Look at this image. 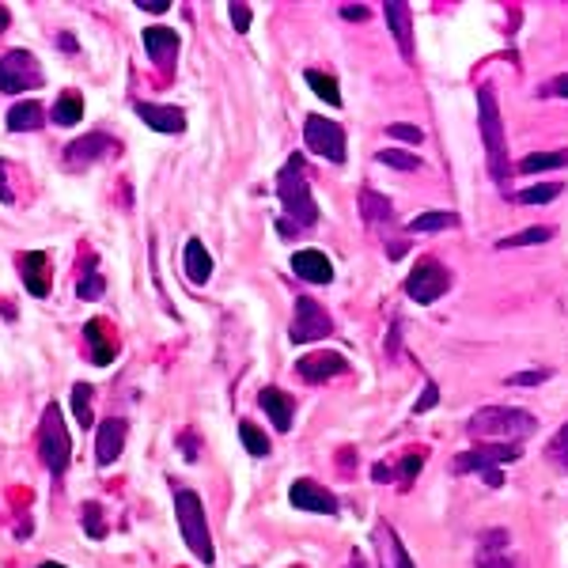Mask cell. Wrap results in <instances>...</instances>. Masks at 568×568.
<instances>
[{"instance_id":"36","label":"cell","mask_w":568,"mask_h":568,"mask_svg":"<svg viewBox=\"0 0 568 568\" xmlns=\"http://www.w3.org/2000/svg\"><path fill=\"white\" fill-rule=\"evenodd\" d=\"M387 133H390L394 140H405V145H421V140H424V133L417 129V125H409V121H394V125H387Z\"/></svg>"},{"instance_id":"42","label":"cell","mask_w":568,"mask_h":568,"mask_svg":"<svg viewBox=\"0 0 568 568\" xmlns=\"http://www.w3.org/2000/svg\"><path fill=\"white\" fill-rule=\"evenodd\" d=\"M542 95H557V99H568V72L554 76L549 84H542Z\"/></svg>"},{"instance_id":"37","label":"cell","mask_w":568,"mask_h":568,"mask_svg":"<svg viewBox=\"0 0 568 568\" xmlns=\"http://www.w3.org/2000/svg\"><path fill=\"white\" fill-rule=\"evenodd\" d=\"M549 459H554L557 466H568V424L549 439Z\"/></svg>"},{"instance_id":"10","label":"cell","mask_w":568,"mask_h":568,"mask_svg":"<svg viewBox=\"0 0 568 568\" xmlns=\"http://www.w3.org/2000/svg\"><path fill=\"white\" fill-rule=\"evenodd\" d=\"M334 334V319L314 304V299H296V319H292V341L307 345V341H322Z\"/></svg>"},{"instance_id":"18","label":"cell","mask_w":568,"mask_h":568,"mask_svg":"<svg viewBox=\"0 0 568 568\" xmlns=\"http://www.w3.org/2000/svg\"><path fill=\"white\" fill-rule=\"evenodd\" d=\"M258 405L265 409V417L273 421V429H277V432H288V429H292L296 402H292L284 390H277V387H265V390L258 394Z\"/></svg>"},{"instance_id":"9","label":"cell","mask_w":568,"mask_h":568,"mask_svg":"<svg viewBox=\"0 0 568 568\" xmlns=\"http://www.w3.org/2000/svg\"><path fill=\"white\" fill-rule=\"evenodd\" d=\"M304 140L314 155H322L330 163H345V129L334 125L330 118H319V114H307L304 121Z\"/></svg>"},{"instance_id":"8","label":"cell","mask_w":568,"mask_h":568,"mask_svg":"<svg viewBox=\"0 0 568 568\" xmlns=\"http://www.w3.org/2000/svg\"><path fill=\"white\" fill-rule=\"evenodd\" d=\"M447 288H451V273L439 262H432V258L417 262L413 273L405 277V296L417 299V304H436V299L444 296Z\"/></svg>"},{"instance_id":"6","label":"cell","mask_w":568,"mask_h":568,"mask_svg":"<svg viewBox=\"0 0 568 568\" xmlns=\"http://www.w3.org/2000/svg\"><path fill=\"white\" fill-rule=\"evenodd\" d=\"M515 459H519V444H485L478 451L459 455V459H455V473H481L489 485L500 489L504 485L500 466L504 463H515Z\"/></svg>"},{"instance_id":"17","label":"cell","mask_w":568,"mask_h":568,"mask_svg":"<svg viewBox=\"0 0 568 568\" xmlns=\"http://www.w3.org/2000/svg\"><path fill=\"white\" fill-rule=\"evenodd\" d=\"M372 542H375V549H379V564H383V568H417L413 561H409L402 539H398V534H394L387 523H379V527H375Z\"/></svg>"},{"instance_id":"5","label":"cell","mask_w":568,"mask_h":568,"mask_svg":"<svg viewBox=\"0 0 568 568\" xmlns=\"http://www.w3.org/2000/svg\"><path fill=\"white\" fill-rule=\"evenodd\" d=\"M38 451H42V463L46 470L61 478L69 466V455H72V439H69V424L61 417V405H46L42 413V429H38Z\"/></svg>"},{"instance_id":"22","label":"cell","mask_w":568,"mask_h":568,"mask_svg":"<svg viewBox=\"0 0 568 568\" xmlns=\"http://www.w3.org/2000/svg\"><path fill=\"white\" fill-rule=\"evenodd\" d=\"M42 125V106L35 99H27V103H15L8 110V129L12 133H27V129H38Z\"/></svg>"},{"instance_id":"45","label":"cell","mask_w":568,"mask_h":568,"mask_svg":"<svg viewBox=\"0 0 568 568\" xmlns=\"http://www.w3.org/2000/svg\"><path fill=\"white\" fill-rule=\"evenodd\" d=\"M387 258H394V262L405 258V243H390V246H387Z\"/></svg>"},{"instance_id":"35","label":"cell","mask_w":568,"mask_h":568,"mask_svg":"<svg viewBox=\"0 0 568 568\" xmlns=\"http://www.w3.org/2000/svg\"><path fill=\"white\" fill-rule=\"evenodd\" d=\"M546 379H549V368H530V372L508 375L504 383H508V387H539V383H546Z\"/></svg>"},{"instance_id":"4","label":"cell","mask_w":568,"mask_h":568,"mask_svg":"<svg viewBox=\"0 0 568 568\" xmlns=\"http://www.w3.org/2000/svg\"><path fill=\"white\" fill-rule=\"evenodd\" d=\"M478 125H481L489 167H493L497 179H504L512 171V163H508V137H504V121H500V106H497L493 88H481L478 91Z\"/></svg>"},{"instance_id":"14","label":"cell","mask_w":568,"mask_h":568,"mask_svg":"<svg viewBox=\"0 0 568 568\" xmlns=\"http://www.w3.org/2000/svg\"><path fill=\"white\" fill-rule=\"evenodd\" d=\"M383 15H387L390 35L398 38L402 57L413 61V12H409V4H402V0H390V4H383Z\"/></svg>"},{"instance_id":"24","label":"cell","mask_w":568,"mask_h":568,"mask_svg":"<svg viewBox=\"0 0 568 568\" xmlns=\"http://www.w3.org/2000/svg\"><path fill=\"white\" fill-rule=\"evenodd\" d=\"M84 118V99L80 91H65L61 99L54 103V125H80Z\"/></svg>"},{"instance_id":"44","label":"cell","mask_w":568,"mask_h":568,"mask_svg":"<svg viewBox=\"0 0 568 568\" xmlns=\"http://www.w3.org/2000/svg\"><path fill=\"white\" fill-rule=\"evenodd\" d=\"M137 8H145V12H152V15H163V12L171 8V0H137Z\"/></svg>"},{"instance_id":"47","label":"cell","mask_w":568,"mask_h":568,"mask_svg":"<svg viewBox=\"0 0 568 568\" xmlns=\"http://www.w3.org/2000/svg\"><path fill=\"white\" fill-rule=\"evenodd\" d=\"M38 568H65V564H54V561H46V564H38Z\"/></svg>"},{"instance_id":"27","label":"cell","mask_w":568,"mask_h":568,"mask_svg":"<svg viewBox=\"0 0 568 568\" xmlns=\"http://www.w3.org/2000/svg\"><path fill=\"white\" fill-rule=\"evenodd\" d=\"M360 216L368 220V224H383V220L390 216V201L383 194H375V189H360Z\"/></svg>"},{"instance_id":"3","label":"cell","mask_w":568,"mask_h":568,"mask_svg":"<svg viewBox=\"0 0 568 568\" xmlns=\"http://www.w3.org/2000/svg\"><path fill=\"white\" fill-rule=\"evenodd\" d=\"M175 515H179V530L186 546L194 549V557L201 564H213L216 561V549H213V534H209V519H205V504L194 489H175Z\"/></svg>"},{"instance_id":"23","label":"cell","mask_w":568,"mask_h":568,"mask_svg":"<svg viewBox=\"0 0 568 568\" xmlns=\"http://www.w3.org/2000/svg\"><path fill=\"white\" fill-rule=\"evenodd\" d=\"M84 338H88V345H91V360L99 368H106L110 360H114V345L106 341V326L103 322H88L84 326Z\"/></svg>"},{"instance_id":"7","label":"cell","mask_w":568,"mask_h":568,"mask_svg":"<svg viewBox=\"0 0 568 568\" xmlns=\"http://www.w3.org/2000/svg\"><path fill=\"white\" fill-rule=\"evenodd\" d=\"M42 65L35 54L27 50H12L0 57V91L4 95H20V91H30V88H42Z\"/></svg>"},{"instance_id":"15","label":"cell","mask_w":568,"mask_h":568,"mask_svg":"<svg viewBox=\"0 0 568 568\" xmlns=\"http://www.w3.org/2000/svg\"><path fill=\"white\" fill-rule=\"evenodd\" d=\"M20 273H23V288L30 296H50V258L42 250H27L20 255Z\"/></svg>"},{"instance_id":"16","label":"cell","mask_w":568,"mask_h":568,"mask_svg":"<svg viewBox=\"0 0 568 568\" xmlns=\"http://www.w3.org/2000/svg\"><path fill=\"white\" fill-rule=\"evenodd\" d=\"M137 118L155 133H182L186 114L179 106H160V103H137Z\"/></svg>"},{"instance_id":"39","label":"cell","mask_w":568,"mask_h":568,"mask_svg":"<svg viewBox=\"0 0 568 568\" xmlns=\"http://www.w3.org/2000/svg\"><path fill=\"white\" fill-rule=\"evenodd\" d=\"M76 296H80V299H99L103 296V277L99 273H88L80 280V288H76Z\"/></svg>"},{"instance_id":"1","label":"cell","mask_w":568,"mask_h":568,"mask_svg":"<svg viewBox=\"0 0 568 568\" xmlns=\"http://www.w3.org/2000/svg\"><path fill=\"white\" fill-rule=\"evenodd\" d=\"M277 197L284 205V216H288L296 228H314V224H319V205H314V197H311V186H307V175H304V155H299V152L280 167ZM292 224L280 228V231H292Z\"/></svg>"},{"instance_id":"43","label":"cell","mask_w":568,"mask_h":568,"mask_svg":"<svg viewBox=\"0 0 568 568\" xmlns=\"http://www.w3.org/2000/svg\"><path fill=\"white\" fill-rule=\"evenodd\" d=\"M436 398H439V390H436V383H429V387L421 390V398H417V405H413V413H424V409H432Z\"/></svg>"},{"instance_id":"11","label":"cell","mask_w":568,"mask_h":568,"mask_svg":"<svg viewBox=\"0 0 568 568\" xmlns=\"http://www.w3.org/2000/svg\"><path fill=\"white\" fill-rule=\"evenodd\" d=\"M288 500L292 508L299 512H319V515H338V497L330 493V489H322L319 481H307L299 478L292 489H288Z\"/></svg>"},{"instance_id":"40","label":"cell","mask_w":568,"mask_h":568,"mask_svg":"<svg viewBox=\"0 0 568 568\" xmlns=\"http://www.w3.org/2000/svg\"><path fill=\"white\" fill-rule=\"evenodd\" d=\"M228 15H231V27L239 30V35H246V30H250V20H255V15H250V8H246V4H231Z\"/></svg>"},{"instance_id":"12","label":"cell","mask_w":568,"mask_h":568,"mask_svg":"<svg viewBox=\"0 0 568 568\" xmlns=\"http://www.w3.org/2000/svg\"><path fill=\"white\" fill-rule=\"evenodd\" d=\"M345 368H349V360L341 353H311V356H299V364H296L304 383H326V379L341 375Z\"/></svg>"},{"instance_id":"34","label":"cell","mask_w":568,"mask_h":568,"mask_svg":"<svg viewBox=\"0 0 568 568\" xmlns=\"http://www.w3.org/2000/svg\"><path fill=\"white\" fill-rule=\"evenodd\" d=\"M379 163L398 167V171H417V167H421L417 155H409V152H402V148H383V152H379Z\"/></svg>"},{"instance_id":"31","label":"cell","mask_w":568,"mask_h":568,"mask_svg":"<svg viewBox=\"0 0 568 568\" xmlns=\"http://www.w3.org/2000/svg\"><path fill=\"white\" fill-rule=\"evenodd\" d=\"M554 239V228H527V231H515L508 239H500V250H515V246H530V243H549Z\"/></svg>"},{"instance_id":"28","label":"cell","mask_w":568,"mask_h":568,"mask_svg":"<svg viewBox=\"0 0 568 568\" xmlns=\"http://www.w3.org/2000/svg\"><path fill=\"white\" fill-rule=\"evenodd\" d=\"M304 80L311 84V91L319 95V99H326V103L341 106V88H338V80H334V76H326V72H314V69H307V72H304Z\"/></svg>"},{"instance_id":"13","label":"cell","mask_w":568,"mask_h":568,"mask_svg":"<svg viewBox=\"0 0 568 568\" xmlns=\"http://www.w3.org/2000/svg\"><path fill=\"white\" fill-rule=\"evenodd\" d=\"M121 447H125V421H118V417L103 421L99 429H95V459H99V466L118 463Z\"/></svg>"},{"instance_id":"32","label":"cell","mask_w":568,"mask_h":568,"mask_svg":"<svg viewBox=\"0 0 568 568\" xmlns=\"http://www.w3.org/2000/svg\"><path fill=\"white\" fill-rule=\"evenodd\" d=\"M561 182H546V186H530V189H519L515 194V201L519 205H546V201H554V197H561Z\"/></svg>"},{"instance_id":"38","label":"cell","mask_w":568,"mask_h":568,"mask_svg":"<svg viewBox=\"0 0 568 568\" xmlns=\"http://www.w3.org/2000/svg\"><path fill=\"white\" fill-rule=\"evenodd\" d=\"M99 519H103L99 504H84V530H88V534H95V539H103V534H106V527L99 523Z\"/></svg>"},{"instance_id":"46","label":"cell","mask_w":568,"mask_h":568,"mask_svg":"<svg viewBox=\"0 0 568 568\" xmlns=\"http://www.w3.org/2000/svg\"><path fill=\"white\" fill-rule=\"evenodd\" d=\"M345 20H368V8H345Z\"/></svg>"},{"instance_id":"29","label":"cell","mask_w":568,"mask_h":568,"mask_svg":"<svg viewBox=\"0 0 568 568\" xmlns=\"http://www.w3.org/2000/svg\"><path fill=\"white\" fill-rule=\"evenodd\" d=\"M447 228H459L455 213H421L417 220H409V231H447Z\"/></svg>"},{"instance_id":"33","label":"cell","mask_w":568,"mask_h":568,"mask_svg":"<svg viewBox=\"0 0 568 568\" xmlns=\"http://www.w3.org/2000/svg\"><path fill=\"white\" fill-rule=\"evenodd\" d=\"M91 387L88 383H76L72 387V409H76V421L84 424V429H91V421H95V413H91Z\"/></svg>"},{"instance_id":"26","label":"cell","mask_w":568,"mask_h":568,"mask_svg":"<svg viewBox=\"0 0 568 568\" xmlns=\"http://www.w3.org/2000/svg\"><path fill=\"white\" fill-rule=\"evenodd\" d=\"M554 167H568V148L561 152H534L527 160H519L523 175H539V171H554Z\"/></svg>"},{"instance_id":"30","label":"cell","mask_w":568,"mask_h":568,"mask_svg":"<svg viewBox=\"0 0 568 568\" xmlns=\"http://www.w3.org/2000/svg\"><path fill=\"white\" fill-rule=\"evenodd\" d=\"M239 439H243V447L255 455V459H265V455H270V439H265V432L258 429V424L243 421V424H239Z\"/></svg>"},{"instance_id":"41","label":"cell","mask_w":568,"mask_h":568,"mask_svg":"<svg viewBox=\"0 0 568 568\" xmlns=\"http://www.w3.org/2000/svg\"><path fill=\"white\" fill-rule=\"evenodd\" d=\"M421 463H424V455H421V451H409L405 459H402V478H405V481H413V478H417V470H421Z\"/></svg>"},{"instance_id":"2","label":"cell","mask_w":568,"mask_h":568,"mask_svg":"<svg viewBox=\"0 0 568 568\" xmlns=\"http://www.w3.org/2000/svg\"><path fill=\"white\" fill-rule=\"evenodd\" d=\"M534 429H539V421H534V413H527V409H515V405H485V409H478V413L470 417V424H466V432L473 436V439H523V436H530Z\"/></svg>"},{"instance_id":"20","label":"cell","mask_w":568,"mask_h":568,"mask_svg":"<svg viewBox=\"0 0 568 568\" xmlns=\"http://www.w3.org/2000/svg\"><path fill=\"white\" fill-rule=\"evenodd\" d=\"M145 50L152 54V61H160L163 69H171V61L179 54V35L171 27H148L145 30Z\"/></svg>"},{"instance_id":"19","label":"cell","mask_w":568,"mask_h":568,"mask_svg":"<svg viewBox=\"0 0 568 568\" xmlns=\"http://www.w3.org/2000/svg\"><path fill=\"white\" fill-rule=\"evenodd\" d=\"M292 270H296V277H304L311 284L334 280V265H330V258L322 255V250H296V255H292Z\"/></svg>"},{"instance_id":"21","label":"cell","mask_w":568,"mask_h":568,"mask_svg":"<svg viewBox=\"0 0 568 568\" xmlns=\"http://www.w3.org/2000/svg\"><path fill=\"white\" fill-rule=\"evenodd\" d=\"M186 277L194 280V284H205L213 277V255L205 250L201 239H189L186 243Z\"/></svg>"},{"instance_id":"25","label":"cell","mask_w":568,"mask_h":568,"mask_svg":"<svg viewBox=\"0 0 568 568\" xmlns=\"http://www.w3.org/2000/svg\"><path fill=\"white\" fill-rule=\"evenodd\" d=\"M110 148H114V140H110L106 133H95V137L76 140V145L69 148V155H72V163H88V160H99V152H110Z\"/></svg>"}]
</instances>
